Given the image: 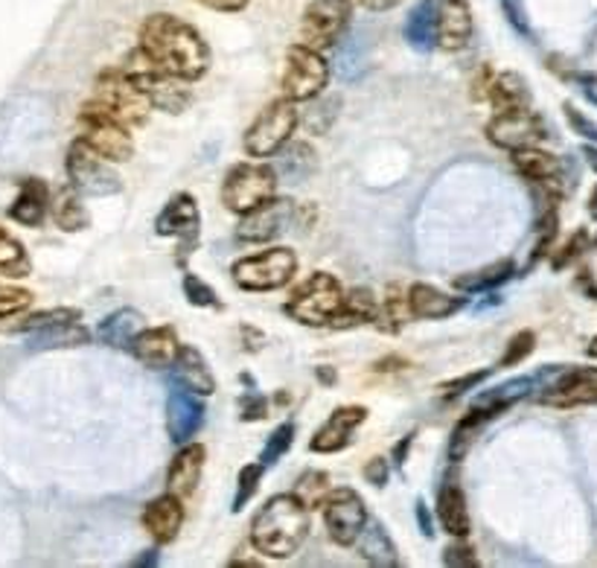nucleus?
<instances>
[{
	"mask_svg": "<svg viewBox=\"0 0 597 568\" xmlns=\"http://www.w3.org/2000/svg\"><path fill=\"white\" fill-rule=\"evenodd\" d=\"M365 478H368L374 487H385L388 485V478H391V464L385 461V458H374L365 467Z\"/></svg>",
	"mask_w": 597,
	"mask_h": 568,
	"instance_id": "obj_52",
	"label": "nucleus"
},
{
	"mask_svg": "<svg viewBox=\"0 0 597 568\" xmlns=\"http://www.w3.org/2000/svg\"><path fill=\"white\" fill-rule=\"evenodd\" d=\"M444 562H446V566H467V568L478 566V562H475V557H472V551H469V548H464V546L446 548Z\"/></svg>",
	"mask_w": 597,
	"mask_h": 568,
	"instance_id": "obj_53",
	"label": "nucleus"
},
{
	"mask_svg": "<svg viewBox=\"0 0 597 568\" xmlns=\"http://www.w3.org/2000/svg\"><path fill=\"white\" fill-rule=\"evenodd\" d=\"M185 295L192 307H219V298H216L213 289L196 275H185Z\"/></svg>",
	"mask_w": 597,
	"mask_h": 568,
	"instance_id": "obj_46",
	"label": "nucleus"
},
{
	"mask_svg": "<svg viewBox=\"0 0 597 568\" xmlns=\"http://www.w3.org/2000/svg\"><path fill=\"white\" fill-rule=\"evenodd\" d=\"M298 275V257L289 248H268L233 262V280L248 292H275Z\"/></svg>",
	"mask_w": 597,
	"mask_h": 568,
	"instance_id": "obj_4",
	"label": "nucleus"
},
{
	"mask_svg": "<svg viewBox=\"0 0 597 568\" xmlns=\"http://www.w3.org/2000/svg\"><path fill=\"white\" fill-rule=\"evenodd\" d=\"M327 79H330V64L324 62V56L318 50H312L307 44L289 47L283 73L286 100H312V97H318L327 88Z\"/></svg>",
	"mask_w": 597,
	"mask_h": 568,
	"instance_id": "obj_8",
	"label": "nucleus"
},
{
	"mask_svg": "<svg viewBox=\"0 0 597 568\" xmlns=\"http://www.w3.org/2000/svg\"><path fill=\"white\" fill-rule=\"evenodd\" d=\"M414 514H417V522H420L422 534H426V537H435V525H431V516H429V507H426V501H417Z\"/></svg>",
	"mask_w": 597,
	"mask_h": 568,
	"instance_id": "obj_57",
	"label": "nucleus"
},
{
	"mask_svg": "<svg viewBox=\"0 0 597 568\" xmlns=\"http://www.w3.org/2000/svg\"><path fill=\"white\" fill-rule=\"evenodd\" d=\"M514 277V262H496V266H490V269L484 271H475V275L467 277H455V286L458 289H464V292H484V289H496V286H501L505 280H510Z\"/></svg>",
	"mask_w": 597,
	"mask_h": 568,
	"instance_id": "obj_37",
	"label": "nucleus"
},
{
	"mask_svg": "<svg viewBox=\"0 0 597 568\" xmlns=\"http://www.w3.org/2000/svg\"><path fill=\"white\" fill-rule=\"evenodd\" d=\"M140 50L161 70L192 82L210 68V47L176 16H149L140 30Z\"/></svg>",
	"mask_w": 597,
	"mask_h": 568,
	"instance_id": "obj_1",
	"label": "nucleus"
},
{
	"mask_svg": "<svg viewBox=\"0 0 597 568\" xmlns=\"http://www.w3.org/2000/svg\"><path fill=\"white\" fill-rule=\"evenodd\" d=\"M196 3L216 9V12H242L248 7V0H196Z\"/></svg>",
	"mask_w": 597,
	"mask_h": 568,
	"instance_id": "obj_55",
	"label": "nucleus"
},
{
	"mask_svg": "<svg viewBox=\"0 0 597 568\" xmlns=\"http://www.w3.org/2000/svg\"><path fill=\"white\" fill-rule=\"evenodd\" d=\"M534 391H539V382H536V377L507 379V382L496 385V388H490V391L478 393L472 402V408H478V411H484V415L496 417V415H501L505 408L514 406V402L530 397Z\"/></svg>",
	"mask_w": 597,
	"mask_h": 568,
	"instance_id": "obj_25",
	"label": "nucleus"
},
{
	"mask_svg": "<svg viewBox=\"0 0 597 568\" xmlns=\"http://www.w3.org/2000/svg\"><path fill=\"white\" fill-rule=\"evenodd\" d=\"M140 330H146L140 312H135V309H117L115 316L102 318L97 338L108 347H131V341L138 338Z\"/></svg>",
	"mask_w": 597,
	"mask_h": 568,
	"instance_id": "obj_30",
	"label": "nucleus"
},
{
	"mask_svg": "<svg viewBox=\"0 0 597 568\" xmlns=\"http://www.w3.org/2000/svg\"><path fill=\"white\" fill-rule=\"evenodd\" d=\"M181 522H185V507H181V499L167 492V496H158L155 501H149L143 510V528L149 530V537L155 542H172L181 530Z\"/></svg>",
	"mask_w": 597,
	"mask_h": 568,
	"instance_id": "obj_21",
	"label": "nucleus"
},
{
	"mask_svg": "<svg viewBox=\"0 0 597 568\" xmlns=\"http://www.w3.org/2000/svg\"><path fill=\"white\" fill-rule=\"evenodd\" d=\"M172 373H176V382L187 391L199 393V397H210L216 391V379L210 373V365H207L205 356L196 350V347H178V356L172 361Z\"/></svg>",
	"mask_w": 597,
	"mask_h": 568,
	"instance_id": "obj_23",
	"label": "nucleus"
},
{
	"mask_svg": "<svg viewBox=\"0 0 597 568\" xmlns=\"http://www.w3.org/2000/svg\"><path fill=\"white\" fill-rule=\"evenodd\" d=\"M492 102H496L501 111H514V108H528L530 106V91L528 82L519 77V73H501V77L492 82Z\"/></svg>",
	"mask_w": 597,
	"mask_h": 568,
	"instance_id": "obj_34",
	"label": "nucleus"
},
{
	"mask_svg": "<svg viewBox=\"0 0 597 568\" xmlns=\"http://www.w3.org/2000/svg\"><path fill=\"white\" fill-rule=\"evenodd\" d=\"M79 312L77 309H47V312H36V316L23 318L16 327H9L12 332H39L53 327V323H64V321H77Z\"/></svg>",
	"mask_w": 597,
	"mask_h": 568,
	"instance_id": "obj_41",
	"label": "nucleus"
},
{
	"mask_svg": "<svg viewBox=\"0 0 597 568\" xmlns=\"http://www.w3.org/2000/svg\"><path fill=\"white\" fill-rule=\"evenodd\" d=\"M298 129V111L291 100H275L266 106L246 134V149L253 158H271L289 143L291 131Z\"/></svg>",
	"mask_w": 597,
	"mask_h": 568,
	"instance_id": "obj_9",
	"label": "nucleus"
},
{
	"mask_svg": "<svg viewBox=\"0 0 597 568\" xmlns=\"http://www.w3.org/2000/svg\"><path fill=\"white\" fill-rule=\"evenodd\" d=\"M32 303V295L23 289H12V286H0V318L18 316Z\"/></svg>",
	"mask_w": 597,
	"mask_h": 568,
	"instance_id": "obj_47",
	"label": "nucleus"
},
{
	"mask_svg": "<svg viewBox=\"0 0 597 568\" xmlns=\"http://www.w3.org/2000/svg\"><path fill=\"white\" fill-rule=\"evenodd\" d=\"M205 458H207L205 446H199V444L185 446V449L172 458V464H169V476H167V487L172 496L187 499V496L196 492L199 478H201V469H205Z\"/></svg>",
	"mask_w": 597,
	"mask_h": 568,
	"instance_id": "obj_22",
	"label": "nucleus"
},
{
	"mask_svg": "<svg viewBox=\"0 0 597 568\" xmlns=\"http://www.w3.org/2000/svg\"><path fill=\"white\" fill-rule=\"evenodd\" d=\"M93 106H100L106 114L115 117L117 123L140 126L149 117L152 102L126 73H102L97 82Z\"/></svg>",
	"mask_w": 597,
	"mask_h": 568,
	"instance_id": "obj_7",
	"label": "nucleus"
},
{
	"mask_svg": "<svg viewBox=\"0 0 597 568\" xmlns=\"http://www.w3.org/2000/svg\"><path fill=\"white\" fill-rule=\"evenodd\" d=\"M338 77L341 79H356L365 70V53H361V39L359 36H352L350 41H345L341 47V53L336 59Z\"/></svg>",
	"mask_w": 597,
	"mask_h": 568,
	"instance_id": "obj_44",
	"label": "nucleus"
},
{
	"mask_svg": "<svg viewBox=\"0 0 597 568\" xmlns=\"http://www.w3.org/2000/svg\"><path fill=\"white\" fill-rule=\"evenodd\" d=\"M583 155H586V158H589L591 167L597 169V149L595 147H586V149H583Z\"/></svg>",
	"mask_w": 597,
	"mask_h": 568,
	"instance_id": "obj_62",
	"label": "nucleus"
},
{
	"mask_svg": "<svg viewBox=\"0 0 597 568\" xmlns=\"http://www.w3.org/2000/svg\"><path fill=\"white\" fill-rule=\"evenodd\" d=\"M315 169V152L307 143H295L277 158V176H283L286 181H304Z\"/></svg>",
	"mask_w": 597,
	"mask_h": 568,
	"instance_id": "obj_35",
	"label": "nucleus"
},
{
	"mask_svg": "<svg viewBox=\"0 0 597 568\" xmlns=\"http://www.w3.org/2000/svg\"><path fill=\"white\" fill-rule=\"evenodd\" d=\"M575 82L580 84L583 97H586V100L595 102V106H597V77H595V73H577Z\"/></svg>",
	"mask_w": 597,
	"mask_h": 568,
	"instance_id": "obj_56",
	"label": "nucleus"
},
{
	"mask_svg": "<svg viewBox=\"0 0 597 568\" xmlns=\"http://www.w3.org/2000/svg\"><path fill=\"white\" fill-rule=\"evenodd\" d=\"M262 464H248V467H242V472H239V485H237V496H233V514H239V510H246L248 501L257 496V490H260V478H262Z\"/></svg>",
	"mask_w": 597,
	"mask_h": 568,
	"instance_id": "obj_43",
	"label": "nucleus"
},
{
	"mask_svg": "<svg viewBox=\"0 0 597 568\" xmlns=\"http://www.w3.org/2000/svg\"><path fill=\"white\" fill-rule=\"evenodd\" d=\"M484 377H487V373H469V377H464V379H455V382L444 385V397H460V393L467 391V388H472V385L481 382Z\"/></svg>",
	"mask_w": 597,
	"mask_h": 568,
	"instance_id": "obj_54",
	"label": "nucleus"
},
{
	"mask_svg": "<svg viewBox=\"0 0 597 568\" xmlns=\"http://www.w3.org/2000/svg\"><path fill=\"white\" fill-rule=\"evenodd\" d=\"M501 9H505L507 21L514 23V30L525 39H530V23H528V12H525V3L521 0H498Z\"/></svg>",
	"mask_w": 597,
	"mask_h": 568,
	"instance_id": "obj_49",
	"label": "nucleus"
},
{
	"mask_svg": "<svg viewBox=\"0 0 597 568\" xmlns=\"http://www.w3.org/2000/svg\"><path fill=\"white\" fill-rule=\"evenodd\" d=\"M484 420H490V415H484V411L472 408L467 420L458 422V429H455V435H452V446H449L452 461H460V458L469 452V446H472L475 435H478V429L484 426Z\"/></svg>",
	"mask_w": 597,
	"mask_h": 568,
	"instance_id": "obj_39",
	"label": "nucleus"
},
{
	"mask_svg": "<svg viewBox=\"0 0 597 568\" xmlns=\"http://www.w3.org/2000/svg\"><path fill=\"white\" fill-rule=\"evenodd\" d=\"M327 481H330L327 472H315V469L312 472H304L298 487H295V496L307 507H318L324 499V492H327Z\"/></svg>",
	"mask_w": 597,
	"mask_h": 568,
	"instance_id": "obj_45",
	"label": "nucleus"
},
{
	"mask_svg": "<svg viewBox=\"0 0 597 568\" xmlns=\"http://www.w3.org/2000/svg\"><path fill=\"white\" fill-rule=\"evenodd\" d=\"M126 77L138 84L152 106L163 108L169 114H178V111H185V108L190 106V93H187V88L181 84L185 79L172 77V73L158 68L143 50H138V53H131L129 59H126Z\"/></svg>",
	"mask_w": 597,
	"mask_h": 568,
	"instance_id": "obj_5",
	"label": "nucleus"
},
{
	"mask_svg": "<svg viewBox=\"0 0 597 568\" xmlns=\"http://www.w3.org/2000/svg\"><path fill=\"white\" fill-rule=\"evenodd\" d=\"M365 522H368L365 501L350 487L330 492V499L324 501V525H327L332 542H338V546H352Z\"/></svg>",
	"mask_w": 597,
	"mask_h": 568,
	"instance_id": "obj_13",
	"label": "nucleus"
},
{
	"mask_svg": "<svg viewBox=\"0 0 597 568\" xmlns=\"http://www.w3.org/2000/svg\"><path fill=\"white\" fill-rule=\"evenodd\" d=\"M309 534V507L295 496L283 492L268 499L251 525L253 548L266 557L286 560L307 542Z\"/></svg>",
	"mask_w": 597,
	"mask_h": 568,
	"instance_id": "obj_2",
	"label": "nucleus"
},
{
	"mask_svg": "<svg viewBox=\"0 0 597 568\" xmlns=\"http://www.w3.org/2000/svg\"><path fill=\"white\" fill-rule=\"evenodd\" d=\"M178 338L176 330H169V327H161V330H140L138 338L131 341V350L138 356L143 365L149 368H169L178 356Z\"/></svg>",
	"mask_w": 597,
	"mask_h": 568,
	"instance_id": "obj_24",
	"label": "nucleus"
},
{
	"mask_svg": "<svg viewBox=\"0 0 597 568\" xmlns=\"http://www.w3.org/2000/svg\"><path fill=\"white\" fill-rule=\"evenodd\" d=\"M205 422V406H201L199 393L187 391V388H176L169 391L167 400V431L176 444H187L196 438Z\"/></svg>",
	"mask_w": 597,
	"mask_h": 568,
	"instance_id": "obj_19",
	"label": "nucleus"
},
{
	"mask_svg": "<svg viewBox=\"0 0 597 568\" xmlns=\"http://www.w3.org/2000/svg\"><path fill=\"white\" fill-rule=\"evenodd\" d=\"M514 167L519 169L521 176L534 181V185L551 187V190L559 192V161L554 155L543 152V149L528 147V149H516L514 152Z\"/></svg>",
	"mask_w": 597,
	"mask_h": 568,
	"instance_id": "obj_29",
	"label": "nucleus"
},
{
	"mask_svg": "<svg viewBox=\"0 0 597 568\" xmlns=\"http://www.w3.org/2000/svg\"><path fill=\"white\" fill-rule=\"evenodd\" d=\"M56 225L62 228V231H82L84 225H88V213L82 210V205L77 201V196H59L53 208Z\"/></svg>",
	"mask_w": 597,
	"mask_h": 568,
	"instance_id": "obj_40",
	"label": "nucleus"
},
{
	"mask_svg": "<svg viewBox=\"0 0 597 568\" xmlns=\"http://www.w3.org/2000/svg\"><path fill=\"white\" fill-rule=\"evenodd\" d=\"M411 440H414V438H411V435H408V438L397 446V464H399V467H402V464H406V461H402V458H406V449H408V446H411Z\"/></svg>",
	"mask_w": 597,
	"mask_h": 568,
	"instance_id": "obj_60",
	"label": "nucleus"
},
{
	"mask_svg": "<svg viewBox=\"0 0 597 568\" xmlns=\"http://www.w3.org/2000/svg\"><path fill=\"white\" fill-rule=\"evenodd\" d=\"M437 519H440L446 534H452V537H467L469 534L467 499H464V490H460V485H455L452 478H446L440 492H437Z\"/></svg>",
	"mask_w": 597,
	"mask_h": 568,
	"instance_id": "obj_26",
	"label": "nucleus"
},
{
	"mask_svg": "<svg viewBox=\"0 0 597 568\" xmlns=\"http://www.w3.org/2000/svg\"><path fill=\"white\" fill-rule=\"evenodd\" d=\"M275 167H268V163H237L225 176L222 201L228 210L246 216L260 208V205H266L268 199H275Z\"/></svg>",
	"mask_w": 597,
	"mask_h": 568,
	"instance_id": "obj_3",
	"label": "nucleus"
},
{
	"mask_svg": "<svg viewBox=\"0 0 597 568\" xmlns=\"http://www.w3.org/2000/svg\"><path fill=\"white\" fill-rule=\"evenodd\" d=\"M68 176L82 196H93V199H106V196H115V192L123 190L120 176L84 140H77L70 147Z\"/></svg>",
	"mask_w": 597,
	"mask_h": 568,
	"instance_id": "obj_10",
	"label": "nucleus"
},
{
	"mask_svg": "<svg viewBox=\"0 0 597 568\" xmlns=\"http://www.w3.org/2000/svg\"><path fill=\"white\" fill-rule=\"evenodd\" d=\"M539 400L557 408L595 406L597 402V368H559L551 385H545Z\"/></svg>",
	"mask_w": 597,
	"mask_h": 568,
	"instance_id": "obj_15",
	"label": "nucleus"
},
{
	"mask_svg": "<svg viewBox=\"0 0 597 568\" xmlns=\"http://www.w3.org/2000/svg\"><path fill=\"white\" fill-rule=\"evenodd\" d=\"M472 39V12L467 0H437L435 44L440 50H464Z\"/></svg>",
	"mask_w": 597,
	"mask_h": 568,
	"instance_id": "obj_17",
	"label": "nucleus"
},
{
	"mask_svg": "<svg viewBox=\"0 0 597 568\" xmlns=\"http://www.w3.org/2000/svg\"><path fill=\"white\" fill-rule=\"evenodd\" d=\"M399 0H365V7L374 9V12H385V9H394Z\"/></svg>",
	"mask_w": 597,
	"mask_h": 568,
	"instance_id": "obj_58",
	"label": "nucleus"
},
{
	"mask_svg": "<svg viewBox=\"0 0 597 568\" xmlns=\"http://www.w3.org/2000/svg\"><path fill=\"white\" fill-rule=\"evenodd\" d=\"M0 275L27 277L30 275V260L23 253V246L7 231H0Z\"/></svg>",
	"mask_w": 597,
	"mask_h": 568,
	"instance_id": "obj_38",
	"label": "nucleus"
},
{
	"mask_svg": "<svg viewBox=\"0 0 597 568\" xmlns=\"http://www.w3.org/2000/svg\"><path fill=\"white\" fill-rule=\"evenodd\" d=\"M406 303L411 316L431 318V321H440V318L455 316V312L460 309V298H449V295L437 292L435 286H429V283L411 286Z\"/></svg>",
	"mask_w": 597,
	"mask_h": 568,
	"instance_id": "obj_28",
	"label": "nucleus"
},
{
	"mask_svg": "<svg viewBox=\"0 0 597 568\" xmlns=\"http://www.w3.org/2000/svg\"><path fill=\"white\" fill-rule=\"evenodd\" d=\"M91 338V332L79 327L77 321H64V323H53L47 330L36 332L32 338V350H53V347H79Z\"/></svg>",
	"mask_w": 597,
	"mask_h": 568,
	"instance_id": "obj_33",
	"label": "nucleus"
},
{
	"mask_svg": "<svg viewBox=\"0 0 597 568\" xmlns=\"http://www.w3.org/2000/svg\"><path fill=\"white\" fill-rule=\"evenodd\" d=\"M158 562H161V557H158V551H146L143 557H138V560L131 562V566H158Z\"/></svg>",
	"mask_w": 597,
	"mask_h": 568,
	"instance_id": "obj_59",
	"label": "nucleus"
},
{
	"mask_svg": "<svg viewBox=\"0 0 597 568\" xmlns=\"http://www.w3.org/2000/svg\"><path fill=\"white\" fill-rule=\"evenodd\" d=\"M291 440H295V422H283L280 429H275V435H271V438L266 440V446H262L260 455L262 467H275V464L289 452Z\"/></svg>",
	"mask_w": 597,
	"mask_h": 568,
	"instance_id": "obj_42",
	"label": "nucleus"
},
{
	"mask_svg": "<svg viewBox=\"0 0 597 568\" xmlns=\"http://www.w3.org/2000/svg\"><path fill=\"white\" fill-rule=\"evenodd\" d=\"M318 379H324L327 385H332V382H336V373H332L330 368H321V370H318Z\"/></svg>",
	"mask_w": 597,
	"mask_h": 568,
	"instance_id": "obj_61",
	"label": "nucleus"
},
{
	"mask_svg": "<svg viewBox=\"0 0 597 568\" xmlns=\"http://www.w3.org/2000/svg\"><path fill=\"white\" fill-rule=\"evenodd\" d=\"M347 21H350V0H312L300 23V44L321 53L341 39Z\"/></svg>",
	"mask_w": 597,
	"mask_h": 568,
	"instance_id": "obj_11",
	"label": "nucleus"
},
{
	"mask_svg": "<svg viewBox=\"0 0 597 568\" xmlns=\"http://www.w3.org/2000/svg\"><path fill=\"white\" fill-rule=\"evenodd\" d=\"M487 138L501 149H528L545 140L543 120L530 111V108H514V111H501V114L487 126Z\"/></svg>",
	"mask_w": 597,
	"mask_h": 568,
	"instance_id": "obj_14",
	"label": "nucleus"
},
{
	"mask_svg": "<svg viewBox=\"0 0 597 568\" xmlns=\"http://www.w3.org/2000/svg\"><path fill=\"white\" fill-rule=\"evenodd\" d=\"M199 225L201 216L199 208H196V201H192V196L181 192V196H172V199L167 201V208L158 213V219H155V231H158V237L181 239L187 253L192 242H196V237H199Z\"/></svg>",
	"mask_w": 597,
	"mask_h": 568,
	"instance_id": "obj_18",
	"label": "nucleus"
},
{
	"mask_svg": "<svg viewBox=\"0 0 597 568\" xmlns=\"http://www.w3.org/2000/svg\"><path fill=\"white\" fill-rule=\"evenodd\" d=\"M352 546H359V557L365 562L376 568H388L397 566V548H394L391 537H388V530L382 525L376 522V519H368V522L361 525L359 537Z\"/></svg>",
	"mask_w": 597,
	"mask_h": 568,
	"instance_id": "obj_27",
	"label": "nucleus"
},
{
	"mask_svg": "<svg viewBox=\"0 0 597 568\" xmlns=\"http://www.w3.org/2000/svg\"><path fill=\"white\" fill-rule=\"evenodd\" d=\"M82 123L88 126L84 131V143L93 149V152L106 158V161H129L131 152H135V143H131L129 131L123 123H117L115 117L106 114L100 106H84L82 108Z\"/></svg>",
	"mask_w": 597,
	"mask_h": 568,
	"instance_id": "obj_12",
	"label": "nucleus"
},
{
	"mask_svg": "<svg viewBox=\"0 0 597 568\" xmlns=\"http://www.w3.org/2000/svg\"><path fill=\"white\" fill-rule=\"evenodd\" d=\"M589 356H591V359H597V336L591 338V345H589Z\"/></svg>",
	"mask_w": 597,
	"mask_h": 568,
	"instance_id": "obj_63",
	"label": "nucleus"
},
{
	"mask_svg": "<svg viewBox=\"0 0 597 568\" xmlns=\"http://www.w3.org/2000/svg\"><path fill=\"white\" fill-rule=\"evenodd\" d=\"M341 300H345L341 283L332 275L318 271L300 286L298 292L291 295V300L286 303V312L295 321L307 323V327H324V323H332V318L338 316Z\"/></svg>",
	"mask_w": 597,
	"mask_h": 568,
	"instance_id": "obj_6",
	"label": "nucleus"
},
{
	"mask_svg": "<svg viewBox=\"0 0 597 568\" xmlns=\"http://www.w3.org/2000/svg\"><path fill=\"white\" fill-rule=\"evenodd\" d=\"M368 420V411L359 406H347V408H336L330 415V420L324 422L321 429L315 431L312 438V452H321V455H332V452H341L347 444H350L352 431L359 429L361 422Z\"/></svg>",
	"mask_w": 597,
	"mask_h": 568,
	"instance_id": "obj_20",
	"label": "nucleus"
},
{
	"mask_svg": "<svg viewBox=\"0 0 597 568\" xmlns=\"http://www.w3.org/2000/svg\"><path fill=\"white\" fill-rule=\"evenodd\" d=\"M435 16H437V0H420L414 12L406 21V39L414 50L429 53L435 50Z\"/></svg>",
	"mask_w": 597,
	"mask_h": 568,
	"instance_id": "obj_32",
	"label": "nucleus"
},
{
	"mask_svg": "<svg viewBox=\"0 0 597 568\" xmlns=\"http://www.w3.org/2000/svg\"><path fill=\"white\" fill-rule=\"evenodd\" d=\"M266 415H268V402H266V397H260L257 391L246 393V397L239 400V417H242L246 422L248 420H262Z\"/></svg>",
	"mask_w": 597,
	"mask_h": 568,
	"instance_id": "obj_50",
	"label": "nucleus"
},
{
	"mask_svg": "<svg viewBox=\"0 0 597 568\" xmlns=\"http://www.w3.org/2000/svg\"><path fill=\"white\" fill-rule=\"evenodd\" d=\"M291 219H295V201L268 199L266 205L246 213V219L237 228V237L242 242H271V239L283 237L289 231Z\"/></svg>",
	"mask_w": 597,
	"mask_h": 568,
	"instance_id": "obj_16",
	"label": "nucleus"
},
{
	"mask_svg": "<svg viewBox=\"0 0 597 568\" xmlns=\"http://www.w3.org/2000/svg\"><path fill=\"white\" fill-rule=\"evenodd\" d=\"M566 117H568V123H571V129H575L580 138L595 140L597 143V126L591 123L589 117H583L575 106H566Z\"/></svg>",
	"mask_w": 597,
	"mask_h": 568,
	"instance_id": "obj_51",
	"label": "nucleus"
},
{
	"mask_svg": "<svg viewBox=\"0 0 597 568\" xmlns=\"http://www.w3.org/2000/svg\"><path fill=\"white\" fill-rule=\"evenodd\" d=\"M47 213V187L36 178L30 181H23L21 192H18L16 205L9 208V216L16 219V222L27 225V228H39L44 222Z\"/></svg>",
	"mask_w": 597,
	"mask_h": 568,
	"instance_id": "obj_31",
	"label": "nucleus"
},
{
	"mask_svg": "<svg viewBox=\"0 0 597 568\" xmlns=\"http://www.w3.org/2000/svg\"><path fill=\"white\" fill-rule=\"evenodd\" d=\"M374 316H376L374 295H370L368 289H352L350 295H345L341 309H338V316L332 318V321H336V327H345V323L370 321Z\"/></svg>",
	"mask_w": 597,
	"mask_h": 568,
	"instance_id": "obj_36",
	"label": "nucleus"
},
{
	"mask_svg": "<svg viewBox=\"0 0 597 568\" xmlns=\"http://www.w3.org/2000/svg\"><path fill=\"white\" fill-rule=\"evenodd\" d=\"M534 332H519V336H514V341L507 345V353L501 356V368H510V365H519L525 356L534 353Z\"/></svg>",
	"mask_w": 597,
	"mask_h": 568,
	"instance_id": "obj_48",
	"label": "nucleus"
}]
</instances>
